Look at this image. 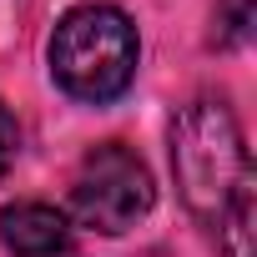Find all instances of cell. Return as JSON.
<instances>
[{
	"instance_id": "cell-1",
	"label": "cell",
	"mask_w": 257,
	"mask_h": 257,
	"mask_svg": "<svg viewBox=\"0 0 257 257\" xmlns=\"http://www.w3.org/2000/svg\"><path fill=\"white\" fill-rule=\"evenodd\" d=\"M182 202L227 257H252V162L222 101H192L172 126Z\"/></svg>"
},
{
	"instance_id": "cell-2",
	"label": "cell",
	"mask_w": 257,
	"mask_h": 257,
	"mask_svg": "<svg viewBox=\"0 0 257 257\" xmlns=\"http://www.w3.org/2000/svg\"><path fill=\"white\" fill-rule=\"evenodd\" d=\"M51 76L76 101H116L137 76V26L116 6H76L51 31Z\"/></svg>"
},
{
	"instance_id": "cell-3",
	"label": "cell",
	"mask_w": 257,
	"mask_h": 257,
	"mask_svg": "<svg viewBox=\"0 0 257 257\" xmlns=\"http://www.w3.org/2000/svg\"><path fill=\"white\" fill-rule=\"evenodd\" d=\"M152 202H157V187H152L147 162L121 142L91 147L71 177V217L106 237L137 227L152 212Z\"/></svg>"
},
{
	"instance_id": "cell-4",
	"label": "cell",
	"mask_w": 257,
	"mask_h": 257,
	"mask_svg": "<svg viewBox=\"0 0 257 257\" xmlns=\"http://www.w3.org/2000/svg\"><path fill=\"white\" fill-rule=\"evenodd\" d=\"M0 242L16 257H66L71 222H66V212H56L46 202H16L0 212Z\"/></svg>"
},
{
	"instance_id": "cell-5",
	"label": "cell",
	"mask_w": 257,
	"mask_h": 257,
	"mask_svg": "<svg viewBox=\"0 0 257 257\" xmlns=\"http://www.w3.org/2000/svg\"><path fill=\"white\" fill-rule=\"evenodd\" d=\"M252 36V0H217V46H242Z\"/></svg>"
},
{
	"instance_id": "cell-6",
	"label": "cell",
	"mask_w": 257,
	"mask_h": 257,
	"mask_svg": "<svg viewBox=\"0 0 257 257\" xmlns=\"http://www.w3.org/2000/svg\"><path fill=\"white\" fill-rule=\"evenodd\" d=\"M16 152H21V132H16V116L6 111V101H0V177L16 167Z\"/></svg>"
}]
</instances>
